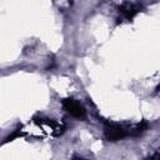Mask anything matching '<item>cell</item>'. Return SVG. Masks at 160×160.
Listing matches in <instances>:
<instances>
[{
    "label": "cell",
    "instance_id": "1",
    "mask_svg": "<svg viewBox=\"0 0 160 160\" xmlns=\"http://www.w3.org/2000/svg\"><path fill=\"white\" fill-rule=\"evenodd\" d=\"M104 134H105V139L108 141H119V140L128 136L126 130L124 128H121L120 125L114 124V122H106L105 124Z\"/></svg>",
    "mask_w": 160,
    "mask_h": 160
},
{
    "label": "cell",
    "instance_id": "2",
    "mask_svg": "<svg viewBox=\"0 0 160 160\" xmlns=\"http://www.w3.org/2000/svg\"><path fill=\"white\" fill-rule=\"evenodd\" d=\"M62 108L74 118H78V119H81L85 116V109L84 106L78 102L76 100L71 99V98H68V99H64L62 100Z\"/></svg>",
    "mask_w": 160,
    "mask_h": 160
},
{
    "label": "cell",
    "instance_id": "3",
    "mask_svg": "<svg viewBox=\"0 0 160 160\" xmlns=\"http://www.w3.org/2000/svg\"><path fill=\"white\" fill-rule=\"evenodd\" d=\"M140 9H141V5H139V4L124 2V4L119 8V12H120V15H121L125 20L131 21V20L139 14Z\"/></svg>",
    "mask_w": 160,
    "mask_h": 160
},
{
    "label": "cell",
    "instance_id": "4",
    "mask_svg": "<svg viewBox=\"0 0 160 160\" xmlns=\"http://www.w3.org/2000/svg\"><path fill=\"white\" fill-rule=\"evenodd\" d=\"M148 128H149V124H148L146 121H141V122H139V124L134 128V130H132V135L139 136V135H141L142 132H145V131L148 130Z\"/></svg>",
    "mask_w": 160,
    "mask_h": 160
},
{
    "label": "cell",
    "instance_id": "5",
    "mask_svg": "<svg viewBox=\"0 0 160 160\" xmlns=\"http://www.w3.org/2000/svg\"><path fill=\"white\" fill-rule=\"evenodd\" d=\"M22 135V131H21V128H18V129H15L8 138H5L4 139V141L1 142V144H6V142H9V141H12L14 139H16V138H20Z\"/></svg>",
    "mask_w": 160,
    "mask_h": 160
}]
</instances>
